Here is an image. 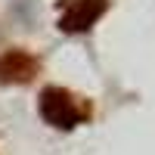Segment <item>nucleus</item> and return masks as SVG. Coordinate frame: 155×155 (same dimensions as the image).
<instances>
[{
    "mask_svg": "<svg viewBox=\"0 0 155 155\" xmlns=\"http://www.w3.org/2000/svg\"><path fill=\"white\" fill-rule=\"evenodd\" d=\"M37 115H41V121L47 127L71 134V130L93 121L96 106L84 93H74V90L62 87V84H47L37 93Z\"/></svg>",
    "mask_w": 155,
    "mask_h": 155,
    "instance_id": "f257e3e1",
    "label": "nucleus"
},
{
    "mask_svg": "<svg viewBox=\"0 0 155 155\" xmlns=\"http://www.w3.org/2000/svg\"><path fill=\"white\" fill-rule=\"evenodd\" d=\"M115 0H56V31L59 34H90L109 16Z\"/></svg>",
    "mask_w": 155,
    "mask_h": 155,
    "instance_id": "f03ea898",
    "label": "nucleus"
},
{
    "mask_svg": "<svg viewBox=\"0 0 155 155\" xmlns=\"http://www.w3.org/2000/svg\"><path fill=\"white\" fill-rule=\"evenodd\" d=\"M41 71H44L41 56H34L25 47H9L0 53V84L3 87H25L37 81Z\"/></svg>",
    "mask_w": 155,
    "mask_h": 155,
    "instance_id": "7ed1b4c3",
    "label": "nucleus"
}]
</instances>
